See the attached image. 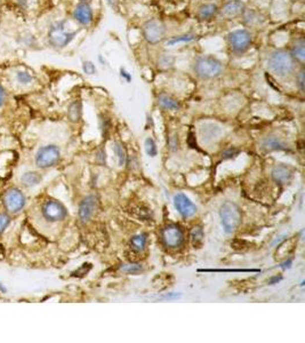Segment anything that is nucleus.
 Instances as JSON below:
<instances>
[{
    "label": "nucleus",
    "mask_w": 305,
    "mask_h": 343,
    "mask_svg": "<svg viewBox=\"0 0 305 343\" xmlns=\"http://www.w3.org/2000/svg\"><path fill=\"white\" fill-rule=\"evenodd\" d=\"M267 68L277 76L286 77L289 76L295 69V60L287 51H274L267 59Z\"/></svg>",
    "instance_id": "nucleus-1"
},
{
    "label": "nucleus",
    "mask_w": 305,
    "mask_h": 343,
    "mask_svg": "<svg viewBox=\"0 0 305 343\" xmlns=\"http://www.w3.org/2000/svg\"><path fill=\"white\" fill-rule=\"evenodd\" d=\"M220 217L222 225L227 233L235 232L242 223L240 208L232 202H225L220 208Z\"/></svg>",
    "instance_id": "nucleus-2"
},
{
    "label": "nucleus",
    "mask_w": 305,
    "mask_h": 343,
    "mask_svg": "<svg viewBox=\"0 0 305 343\" xmlns=\"http://www.w3.org/2000/svg\"><path fill=\"white\" fill-rule=\"evenodd\" d=\"M222 69V63L212 56L199 58L194 63V72L202 79H212L220 76Z\"/></svg>",
    "instance_id": "nucleus-3"
},
{
    "label": "nucleus",
    "mask_w": 305,
    "mask_h": 343,
    "mask_svg": "<svg viewBox=\"0 0 305 343\" xmlns=\"http://www.w3.org/2000/svg\"><path fill=\"white\" fill-rule=\"evenodd\" d=\"M65 24L66 22L63 21L52 25L50 31H48V40H50L52 46L58 48L65 47L74 38V36L77 35L78 30L77 31H69L66 29Z\"/></svg>",
    "instance_id": "nucleus-4"
},
{
    "label": "nucleus",
    "mask_w": 305,
    "mask_h": 343,
    "mask_svg": "<svg viewBox=\"0 0 305 343\" xmlns=\"http://www.w3.org/2000/svg\"><path fill=\"white\" fill-rule=\"evenodd\" d=\"M2 202L7 212L10 214H16L23 209L26 199L23 192L18 188H10L3 195Z\"/></svg>",
    "instance_id": "nucleus-5"
},
{
    "label": "nucleus",
    "mask_w": 305,
    "mask_h": 343,
    "mask_svg": "<svg viewBox=\"0 0 305 343\" xmlns=\"http://www.w3.org/2000/svg\"><path fill=\"white\" fill-rule=\"evenodd\" d=\"M61 152L56 145L41 146L36 154V165L39 168H48L59 163Z\"/></svg>",
    "instance_id": "nucleus-6"
},
{
    "label": "nucleus",
    "mask_w": 305,
    "mask_h": 343,
    "mask_svg": "<svg viewBox=\"0 0 305 343\" xmlns=\"http://www.w3.org/2000/svg\"><path fill=\"white\" fill-rule=\"evenodd\" d=\"M142 32L145 40L148 41L149 44H158L159 41L164 39L166 28L163 22L153 18V20L148 21L143 25Z\"/></svg>",
    "instance_id": "nucleus-7"
},
{
    "label": "nucleus",
    "mask_w": 305,
    "mask_h": 343,
    "mask_svg": "<svg viewBox=\"0 0 305 343\" xmlns=\"http://www.w3.org/2000/svg\"><path fill=\"white\" fill-rule=\"evenodd\" d=\"M41 213L45 220L50 222L62 221L67 215V210L62 203L58 201H48L43 205Z\"/></svg>",
    "instance_id": "nucleus-8"
},
{
    "label": "nucleus",
    "mask_w": 305,
    "mask_h": 343,
    "mask_svg": "<svg viewBox=\"0 0 305 343\" xmlns=\"http://www.w3.org/2000/svg\"><path fill=\"white\" fill-rule=\"evenodd\" d=\"M229 43L236 54H243L249 48L251 37L246 30H236L229 35Z\"/></svg>",
    "instance_id": "nucleus-9"
},
{
    "label": "nucleus",
    "mask_w": 305,
    "mask_h": 343,
    "mask_svg": "<svg viewBox=\"0 0 305 343\" xmlns=\"http://www.w3.org/2000/svg\"><path fill=\"white\" fill-rule=\"evenodd\" d=\"M163 237L166 245L172 248L180 247L184 242V233L182 229L176 224L166 228L163 232Z\"/></svg>",
    "instance_id": "nucleus-10"
},
{
    "label": "nucleus",
    "mask_w": 305,
    "mask_h": 343,
    "mask_svg": "<svg viewBox=\"0 0 305 343\" xmlns=\"http://www.w3.org/2000/svg\"><path fill=\"white\" fill-rule=\"evenodd\" d=\"M174 205L178 212L183 217H191L197 213V207L185 195L179 194L174 197Z\"/></svg>",
    "instance_id": "nucleus-11"
},
{
    "label": "nucleus",
    "mask_w": 305,
    "mask_h": 343,
    "mask_svg": "<svg viewBox=\"0 0 305 343\" xmlns=\"http://www.w3.org/2000/svg\"><path fill=\"white\" fill-rule=\"evenodd\" d=\"M97 208V198L94 196H88L81 202L79 206V217L82 222H87L94 215Z\"/></svg>",
    "instance_id": "nucleus-12"
},
{
    "label": "nucleus",
    "mask_w": 305,
    "mask_h": 343,
    "mask_svg": "<svg viewBox=\"0 0 305 343\" xmlns=\"http://www.w3.org/2000/svg\"><path fill=\"white\" fill-rule=\"evenodd\" d=\"M73 17L81 25H89L93 21V12L88 3L81 2L74 8Z\"/></svg>",
    "instance_id": "nucleus-13"
},
{
    "label": "nucleus",
    "mask_w": 305,
    "mask_h": 343,
    "mask_svg": "<svg viewBox=\"0 0 305 343\" xmlns=\"http://www.w3.org/2000/svg\"><path fill=\"white\" fill-rule=\"evenodd\" d=\"M244 10V3L240 0H231L225 3L223 8L221 9L222 16L225 18H236L240 16Z\"/></svg>",
    "instance_id": "nucleus-14"
},
{
    "label": "nucleus",
    "mask_w": 305,
    "mask_h": 343,
    "mask_svg": "<svg viewBox=\"0 0 305 343\" xmlns=\"http://www.w3.org/2000/svg\"><path fill=\"white\" fill-rule=\"evenodd\" d=\"M272 179L274 182H277L280 186H284V184H287L289 181L293 178V171L288 166L285 165H278L272 169Z\"/></svg>",
    "instance_id": "nucleus-15"
},
{
    "label": "nucleus",
    "mask_w": 305,
    "mask_h": 343,
    "mask_svg": "<svg viewBox=\"0 0 305 343\" xmlns=\"http://www.w3.org/2000/svg\"><path fill=\"white\" fill-rule=\"evenodd\" d=\"M291 55L295 61L303 64L305 62V41L304 39H299L294 44Z\"/></svg>",
    "instance_id": "nucleus-16"
},
{
    "label": "nucleus",
    "mask_w": 305,
    "mask_h": 343,
    "mask_svg": "<svg viewBox=\"0 0 305 343\" xmlns=\"http://www.w3.org/2000/svg\"><path fill=\"white\" fill-rule=\"evenodd\" d=\"M263 148L266 150H270V151H273V150H287L288 146L286 143L282 142L280 138L270 137H266L264 141H263Z\"/></svg>",
    "instance_id": "nucleus-17"
},
{
    "label": "nucleus",
    "mask_w": 305,
    "mask_h": 343,
    "mask_svg": "<svg viewBox=\"0 0 305 343\" xmlns=\"http://www.w3.org/2000/svg\"><path fill=\"white\" fill-rule=\"evenodd\" d=\"M41 175L37 172H26L21 176V182L26 188H32L41 182Z\"/></svg>",
    "instance_id": "nucleus-18"
},
{
    "label": "nucleus",
    "mask_w": 305,
    "mask_h": 343,
    "mask_svg": "<svg viewBox=\"0 0 305 343\" xmlns=\"http://www.w3.org/2000/svg\"><path fill=\"white\" fill-rule=\"evenodd\" d=\"M158 103L161 108L167 109V110H179L181 108L179 102L168 95H160L158 97Z\"/></svg>",
    "instance_id": "nucleus-19"
},
{
    "label": "nucleus",
    "mask_w": 305,
    "mask_h": 343,
    "mask_svg": "<svg viewBox=\"0 0 305 343\" xmlns=\"http://www.w3.org/2000/svg\"><path fill=\"white\" fill-rule=\"evenodd\" d=\"M216 13H217L216 5H214V3H206V5H202L200 7L198 16L200 20H208V18L213 17Z\"/></svg>",
    "instance_id": "nucleus-20"
},
{
    "label": "nucleus",
    "mask_w": 305,
    "mask_h": 343,
    "mask_svg": "<svg viewBox=\"0 0 305 343\" xmlns=\"http://www.w3.org/2000/svg\"><path fill=\"white\" fill-rule=\"evenodd\" d=\"M81 102L80 101H74L73 103H71L67 110V116L71 122L77 123L81 118Z\"/></svg>",
    "instance_id": "nucleus-21"
},
{
    "label": "nucleus",
    "mask_w": 305,
    "mask_h": 343,
    "mask_svg": "<svg viewBox=\"0 0 305 343\" xmlns=\"http://www.w3.org/2000/svg\"><path fill=\"white\" fill-rule=\"evenodd\" d=\"M131 246L136 251H143L146 245V235H137L131 238Z\"/></svg>",
    "instance_id": "nucleus-22"
},
{
    "label": "nucleus",
    "mask_w": 305,
    "mask_h": 343,
    "mask_svg": "<svg viewBox=\"0 0 305 343\" xmlns=\"http://www.w3.org/2000/svg\"><path fill=\"white\" fill-rule=\"evenodd\" d=\"M203 240V231L201 228H193V230L191 231V242L193 245L194 248L198 247L199 245L202 244Z\"/></svg>",
    "instance_id": "nucleus-23"
},
{
    "label": "nucleus",
    "mask_w": 305,
    "mask_h": 343,
    "mask_svg": "<svg viewBox=\"0 0 305 343\" xmlns=\"http://www.w3.org/2000/svg\"><path fill=\"white\" fill-rule=\"evenodd\" d=\"M114 149H115L116 154H117V156H118L119 165H120V166H122L123 164H125L126 157H127V156H126V150H125V148H123V145L122 144V143L116 142V143H115Z\"/></svg>",
    "instance_id": "nucleus-24"
},
{
    "label": "nucleus",
    "mask_w": 305,
    "mask_h": 343,
    "mask_svg": "<svg viewBox=\"0 0 305 343\" xmlns=\"http://www.w3.org/2000/svg\"><path fill=\"white\" fill-rule=\"evenodd\" d=\"M122 271L126 274H140L141 271H143V267L138 263H129V265L122 266Z\"/></svg>",
    "instance_id": "nucleus-25"
},
{
    "label": "nucleus",
    "mask_w": 305,
    "mask_h": 343,
    "mask_svg": "<svg viewBox=\"0 0 305 343\" xmlns=\"http://www.w3.org/2000/svg\"><path fill=\"white\" fill-rule=\"evenodd\" d=\"M16 79H17V81L20 82V84L28 85L33 80V77L31 76V73L26 72V71H17Z\"/></svg>",
    "instance_id": "nucleus-26"
},
{
    "label": "nucleus",
    "mask_w": 305,
    "mask_h": 343,
    "mask_svg": "<svg viewBox=\"0 0 305 343\" xmlns=\"http://www.w3.org/2000/svg\"><path fill=\"white\" fill-rule=\"evenodd\" d=\"M145 151L150 157H154L157 154V145L152 138H146L145 140Z\"/></svg>",
    "instance_id": "nucleus-27"
},
{
    "label": "nucleus",
    "mask_w": 305,
    "mask_h": 343,
    "mask_svg": "<svg viewBox=\"0 0 305 343\" xmlns=\"http://www.w3.org/2000/svg\"><path fill=\"white\" fill-rule=\"evenodd\" d=\"M10 223V216L6 213H0V235L5 231Z\"/></svg>",
    "instance_id": "nucleus-28"
},
{
    "label": "nucleus",
    "mask_w": 305,
    "mask_h": 343,
    "mask_svg": "<svg viewBox=\"0 0 305 343\" xmlns=\"http://www.w3.org/2000/svg\"><path fill=\"white\" fill-rule=\"evenodd\" d=\"M195 38L194 35H185V36H181L178 38H174L168 41V45H175L176 43H181V41H191Z\"/></svg>",
    "instance_id": "nucleus-29"
},
{
    "label": "nucleus",
    "mask_w": 305,
    "mask_h": 343,
    "mask_svg": "<svg viewBox=\"0 0 305 343\" xmlns=\"http://www.w3.org/2000/svg\"><path fill=\"white\" fill-rule=\"evenodd\" d=\"M82 69L87 74H94L96 72V68L92 62H84L82 64Z\"/></svg>",
    "instance_id": "nucleus-30"
},
{
    "label": "nucleus",
    "mask_w": 305,
    "mask_h": 343,
    "mask_svg": "<svg viewBox=\"0 0 305 343\" xmlns=\"http://www.w3.org/2000/svg\"><path fill=\"white\" fill-rule=\"evenodd\" d=\"M304 70H302V71H301V72L299 73V76H297V81H299V82H297V84H299V86H300V88H301V90H302V92H304V82H305V78H304Z\"/></svg>",
    "instance_id": "nucleus-31"
},
{
    "label": "nucleus",
    "mask_w": 305,
    "mask_h": 343,
    "mask_svg": "<svg viewBox=\"0 0 305 343\" xmlns=\"http://www.w3.org/2000/svg\"><path fill=\"white\" fill-rule=\"evenodd\" d=\"M6 100V92L1 85H0V108L2 107Z\"/></svg>",
    "instance_id": "nucleus-32"
},
{
    "label": "nucleus",
    "mask_w": 305,
    "mask_h": 343,
    "mask_svg": "<svg viewBox=\"0 0 305 343\" xmlns=\"http://www.w3.org/2000/svg\"><path fill=\"white\" fill-rule=\"evenodd\" d=\"M0 292H1V293H6V292H7L6 287L2 285V282H1V281H0Z\"/></svg>",
    "instance_id": "nucleus-33"
},
{
    "label": "nucleus",
    "mask_w": 305,
    "mask_h": 343,
    "mask_svg": "<svg viewBox=\"0 0 305 343\" xmlns=\"http://www.w3.org/2000/svg\"><path fill=\"white\" fill-rule=\"evenodd\" d=\"M291 263H292V260H288L287 262L282 265V268H284V269H286V268H289V267H291V266H289V265H291Z\"/></svg>",
    "instance_id": "nucleus-34"
},
{
    "label": "nucleus",
    "mask_w": 305,
    "mask_h": 343,
    "mask_svg": "<svg viewBox=\"0 0 305 343\" xmlns=\"http://www.w3.org/2000/svg\"><path fill=\"white\" fill-rule=\"evenodd\" d=\"M280 279H281V278H278V277H276V278H273V279L271 280L270 282H271V284H274V282H276V281H279Z\"/></svg>",
    "instance_id": "nucleus-35"
}]
</instances>
